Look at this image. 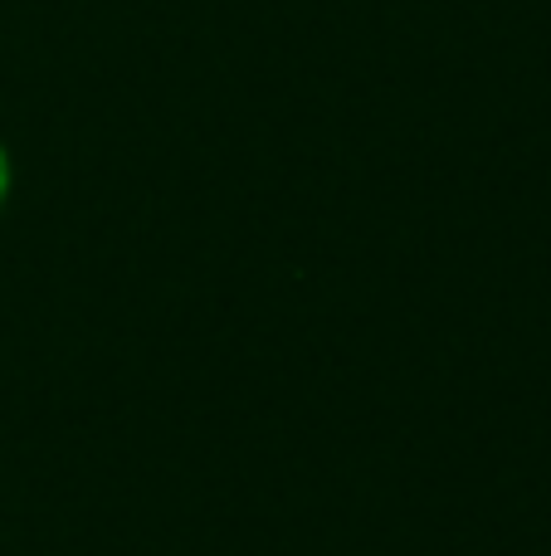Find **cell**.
Returning <instances> with one entry per match:
<instances>
[{
    "label": "cell",
    "instance_id": "6da1fadb",
    "mask_svg": "<svg viewBox=\"0 0 551 556\" xmlns=\"http://www.w3.org/2000/svg\"><path fill=\"white\" fill-rule=\"evenodd\" d=\"M0 195H5V156H0Z\"/></svg>",
    "mask_w": 551,
    "mask_h": 556
}]
</instances>
